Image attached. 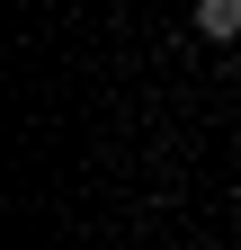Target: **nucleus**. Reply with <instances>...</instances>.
Here are the masks:
<instances>
[{
	"mask_svg": "<svg viewBox=\"0 0 241 250\" xmlns=\"http://www.w3.org/2000/svg\"><path fill=\"white\" fill-rule=\"evenodd\" d=\"M197 36L205 45H232L241 36V0H197Z\"/></svg>",
	"mask_w": 241,
	"mask_h": 250,
	"instance_id": "obj_1",
	"label": "nucleus"
}]
</instances>
